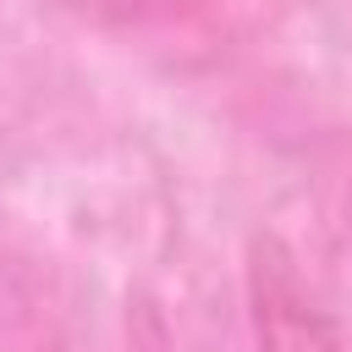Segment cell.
<instances>
[{
  "instance_id": "cell-1",
  "label": "cell",
  "mask_w": 352,
  "mask_h": 352,
  "mask_svg": "<svg viewBox=\"0 0 352 352\" xmlns=\"http://www.w3.org/2000/svg\"><path fill=\"white\" fill-rule=\"evenodd\" d=\"M248 302H253V330H258V352H352L341 324L319 308V297L308 292L297 258L258 236L253 258H248Z\"/></svg>"
}]
</instances>
